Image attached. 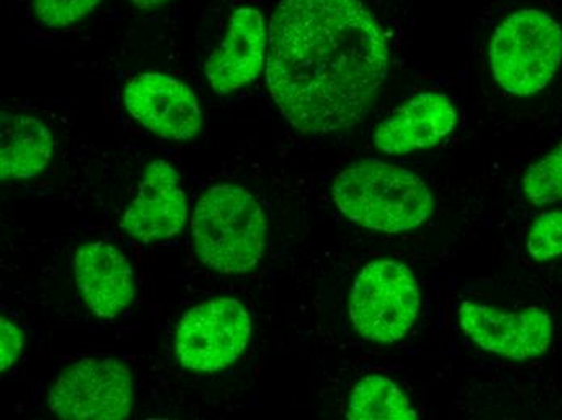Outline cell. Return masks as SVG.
I'll list each match as a JSON object with an SVG mask.
<instances>
[{"label":"cell","mask_w":562,"mask_h":420,"mask_svg":"<svg viewBox=\"0 0 562 420\" xmlns=\"http://www.w3.org/2000/svg\"><path fill=\"white\" fill-rule=\"evenodd\" d=\"M346 418L352 420H416V408L392 378L367 375L349 395Z\"/></svg>","instance_id":"cell-15"},{"label":"cell","mask_w":562,"mask_h":420,"mask_svg":"<svg viewBox=\"0 0 562 420\" xmlns=\"http://www.w3.org/2000/svg\"><path fill=\"white\" fill-rule=\"evenodd\" d=\"M50 412L67 420H122L135 405L133 374L112 357H86L65 368L47 395Z\"/></svg>","instance_id":"cell-6"},{"label":"cell","mask_w":562,"mask_h":420,"mask_svg":"<svg viewBox=\"0 0 562 420\" xmlns=\"http://www.w3.org/2000/svg\"><path fill=\"white\" fill-rule=\"evenodd\" d=\"M251 333L245 304L233 298L204 300L178 323L177 360L188 371H224L245 353Z\"/></svg>","instance_id":"cell-7"},{"label":"cell","mask_w":562,"mask_h":420,"mask_svg":"<svg viewBox=\"0 0 562 420\" xmlns=\"http://www.w3.org/2000/svg\"><path fill=\"white\" fill-rule=\"evenodd\" d=\"M123 102L133 121L167 141H188L201 132V104L178 78L138 75L126 83Z\"/></svg>","instance_id":"cell-9"},{"label":"cell","mask_w":562,"mask_h":420,"mask_svg":"<svg viewBox=\"0 0 562 420\" xmlns=\"http://www.w3.org/2000/svg\"><path fill=\"white\" fill-rule=\"evenodd\" d=\"M561 61L560 23L540 10L524 9L507 16L490 43V65L496 83L519 98L543 91Z\"/></svg>","instance_id":"cell-4"},{"label":"cell","mask_w":562,"mask_h":420,"mask_svg":"<svg viewBox=\"0 0 562 420\" xmlns=\"http://www.w3.org/2000/svg\"><path fill=\"white\" fill-rule=\"evenodd\" d=\"M331 197L349 220L380 234L417 230L435 211L434 194L419 175L380 159L346 167L335 179Z\"/></svg>","instance_id":"cell-2"},{"label":"cell","mask_w":562,"mask_h":420,"mask_svg":"<svg viewBox=\"0 0 562 420\" xmlns=\"http://www.w3.org/2000/svg\"><path fill=\"white\" fill-rule=\"evenodd\" d=\"M462 333L485 353L509 361L543 356L553 340V320L540 307L503 310L464 300L458 307Z\"/></svg>","instance_id":"cell-8"},{"label":"cell","mask_w":562,"mask_h":420,"mask_svg":"<svg viewBox=\"0 0 562 420\" xmlns=\"http://www.w3.org/2000/svg\"><path fill=\"white\" fill-rule=\"evenodd\" d=\"M23 347H25L23 331L2 317L0 319V368L2 372L15 364L22 354Z\"/></svg>","instance_id":"cell-19"},{"label":"cell","mask_w":562,"mask_h":420,"mask_svg":"<svg viewBox=\"0 0 562 420\" xmlns=\"http://www.w3.org/2000/svg\"><path fill=\"white\" fill-rule=\"evenodd\" d=\"M56 141L46 123L29 115L0 114V179L30 180L49 167Z\"/></svg>","instance_id":"cell-14"},{"label":"cell","mask_w":562,"mask_h":420,"mask_svg":"<svg viewBox=\"0 0 562 420\" xmlns=\"http://www.w3.org/2000/svg\"><path fill=\"white\" fill-rule=\"evenodd\" d=\"M269 49V33L262 13L252 7L236 9L221 46L204 65L212 90L229 94L248 87L262 73Z\"/></svg>","instance_id":"cell-11"},{"label":"cell","mask_w":562,"mask_h":420,"mask_svg":"<svg viewBox=\"0 0 562 420\" xmlns=\"http://www.w3.org/2000/svg\"><path fill=\"white\" fill-rule=\"evenodd\" d=\"M267 84L306 135L348 132L385 84L390 49L359 0H280L269 26Z\"/></svg>","instance_id":"cell-1"},{"label":"cell","mask_w":562,"mask_h":420,"mask_svg":"<svg viewBox=\"0 0 562 420\" xmlns=\"http://www.w3.org/2000/svg\"><path fill=\"white\" fill-rule=\"evenodd\" d=\"M75 282L94 316L115 319L135 298V279L128 259L111 242L81 246L75 254Z\"/></svg>","instance_id":"cell-13"},{"label":"cell","mask_w":562,"mask_h":420,"mask_svg":"<svg viewBox=\"0 0 562 420\" xmlns=\"http://www.w3.org/2000/svg\"><path fill=\"white\" fill-rule=\"evenodd\" d=\"M458 111L447 94L422 92L376 126L373 145L389 156L434 148L454 132Z\"/></svg>","instance_id":"cell-12"},{"label":"cell","mask_w":562,"mask_h":420,"mask_svg":"<svg viewBox=\"0 0 562 420\" xmlns=\"http://www.w3.org/2000/svg\"><path fill=\"white\" fill-rule=\"evenodd\" d=\"M101 0H33L36 19L49 29L61 30L81 22Z\"/></svg>","instance_id":"cell-18"},{"label":"cell","mask_w":562,"mask_h":420,"mask_svg":"<svg viewBox=\"0 0 562 420\" xmlns=\"http://www.w3.org/2000/svg\"><path fill=\"white\" fill-rule=\"evenodd\" d=\"M527 251L537 262L562 256V211H547L535 218L527 234Z\"/></svg>","instance_id":"cell-17"},{"label":"cell","mask_w":562,"mask_h":420,"mask_svg":"<svg viewBox=\"0 0 562 420\" xmlns=\"http://www.w3.org/2000/svg\"><path fill=\"white\" fill-rule=\"evenodd\" d=\"M416 276L403 262L376 259L352 283L349 317L359 337L379 344L403 340L419 317Z\"/></svg>","instance_id":"cell-5"},{"label":"cell","mask_w":562,"mask_h":420,"mask_svg":"<svg viewBox=\"0 0 562 420\" xmlns=\"http://www.w3.org/2000/svg\"><path fill=\"white\" fill-rule=\"evenodd\" d=\"M136 9L139 10H154L162 7L164 3L169 2V0H130Z\"/></svg>","instance_id":"cell-20"},{"label":"cell","mask_w":562,"mask_h":420,"mask_svg":"<svg viewBox=\"0 0 562 420\" xmlns=\"http://www.w3.org/2000/svg\"><path fill=\"white\" fill-rule=\"evenodd\" d=\"M191 231L202 264L224 275H245L262 259L269 225L249 191L217 184L199 200Z\"/></svg>","instance_id":"cell-3"},{"label":"cell","mask_w":562,"mask_h":420,"mask_svg":"<svg viewBox=\"0 0 562 420\" xmlns=\"http://www.w3.org/2000/svg\"><path fill=\"white\" fill-rule=\"evenodd\" d=\"M520 191L532 206L562 203V141L530 166L520 181Z\"/></svg>","instance_id":"cell-16"},{"label":"cell","mask_w":562,"mask_h":420,"mask_svg":"<svg viewBox=\"0 0 562 420\" xmlns=\"http://www.w3.org/2000/svg\"><path fill=\"white\" fill-rule=\"evenodd\" d=\"M188 204L180 175L167 160H153L144 170L138 196L120 220L133 240L149 245L169 240L183 231Z\"/></svg>","instance_id":"cell-10"}]
</instances>
